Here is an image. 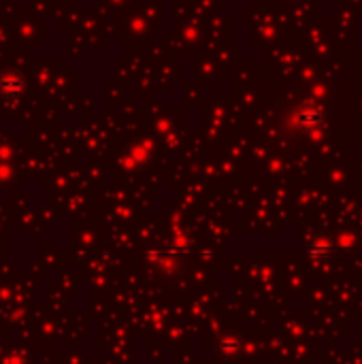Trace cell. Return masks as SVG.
I'll return each mask as SVG.
<instances>
[{"label": "cell", "mask_w": 362, "mask_h": 364, "mask_svg": "<svg viewBox=\"0 0 362 364\" xmlns=\"http://www.w3.org/2000/svg\"><path fill=\"white\" fill-rule=\"evenodd\" d=\"M21 79L15 75H5L0 77V92L7 94V96H15L17 92H21Z\"/></svg>", "instance_id": "6da1fadb"}]
</instances>
